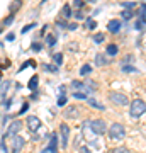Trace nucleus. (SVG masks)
<instances>
[{
    "instance_id": "f257e3e1",
    "label": "nucleus",
    "mask_w": 146,
    "mask_h": 153,
    "mask_svg": "<svg viewBox=\"0 0 146 153\" xmlns=\"http://www.w3.org/2000/svg\"><path fill=\"white\" fill-rule=\"evenodd\" d=\"M129 105H131L129 112H131V116H133L134 119H138V117H141V116L145 114L146 104H145V100H143V99H136V100H133Z\"/></svg>"
},
{
    "instance_id": "f03ea898",
    "label": "nucleus",
    "mask_w": 146,
    "mask_h": 153,
    "mask_svg": "<svg viewBox=\"0 0 146 153\" xmlns=\"http://www.w3.org/2000/svg\"><path fill=\"white\" fill-rule=\"evenodd\" d=\"M109 133V138L110 140H122L126 136V128L124 124H121V123H114L110 128L107 129Z\"/></svg>"
},
{
    "instance_id": "7ed1b4c3",
    "label": "nucleus",
    "mask_w": 146,
    "mask_h": 153,
    "mask_svg": "<svg viewBox=\"0 0 146 153\" xmlns=\"http://www.w3.org/2000/svg\"><path fill=\"white\" fill-rule=\"evenodd\" d=\"M88 126H90V131L95 133V134H105V133H107V124H105L104 119L88 121Z\"/></svg>"
},
{
    "instance_id": "20e7f679",
    "label": "nucleus",
    "mask_w": 146,
    "mask_h": 153,
    "mask_svg": "<svg viewBox=\"0 0 146 153\" xmlns=\"http://www.w3.org/2000/svg\"><path fill=\"white\" fill-rule=\"evenodd\" d=\"M22 129V121L21 119H14L10 123V126L7 128V133L4 134V138H12V136H16L17 133Z\"/></svg>"
},
{
    "instance_id": "39448f33",
    "label": "nucleus",
    "mask_w": 146,
    "mask_h": 153,
    "mask_svg": "<svg viewBox=\"0 0 146 153\" xmlns=\"http://www.w3.org/2000/svg\"><path fill=\"white\" fill-rule=\"evenodd\" d=\"M26 123H27V128H29V131L31 133H36L39 128L43 126V123H41V119H39L38 116H27Z\"/></svg>"
},
{
    "instance_id": "423d86ee",
    "label": "nucleus",
    "mask_w": 146,
    "mask_h": 153,
    "mask_svg": "<svg viewBox=\"0 0 146 153\" xmlns=\"http://www.w3.org/2000/svg\"><path fill=\"white\" fill-rule=\"evenodd\" d=\"M109 99L112 100L114 104H117V105L129 104V99L126 97L124 94H121V92H110V94H109Z\"/></svg>"
},
{
    "instance_id": "0eeeda50",
    "label": "nucleus",
    "mask_w": 146,
    "mask_h": 153,
    "mask_svg": "<svg viewBox=\"0 0 146 153\" xmlns=\"http://www.w3.org/2000/svg\"><path fill=\"white\" fill-rule=\"evenodd\" d=\"M60 134H61V146L68 148V138H70V128L68 124H60Z\"/></svg>"
},
{
    "instance_id": "6e6552de",
    "label": "nucleus",
    "mask_w": 146,
    "mask_h": 153,
    "mask_svg": "<svg viewBox=\"0 0 146 153\" xmlns=\"http://www.w3.org/2000/svg\"><path fill=\"white\" fill-rule=\"evenodd\" d=\"M24 138L16 134V136H12V153H19L24 148Z\"/></svg>"
},
{
    "instance_id": "1a4fd4ad",
    "label": "nucleus",
    "mask_w": 146,
    "mask_h": 153,
    "mask_svg": "<svg viewBox=\"0 0 146 153\" xmlns=\"http://www.w3.org/2000/svg\"><path fill=\"white\" fill-rule=\"evenodd\" d=\"M63 117H66V119H76V117H80V111H78V107H75V105L66 107V109L63 111Z\"/></svg>"
},
{
    "instance_id": "9d476101",
    "label": "nucleus",
    "mask_w": 146,
    "mask_h": 153,
    "mask_svg": "<svg viewBox=\"0 0 146 153\" xmlns=\"http://www.w3.org/2000/svg\"><path fill=\"white\" fill-rule=\"evenodd\" d=\"M58 136L56 134H53V138H51V143H49V146L48 148H44L41 153H56V150H58Z\"/></svg>"
},
{
    "instance_id": "9b49d317",
    "label": "nucleus",
    "mask_w": 146,
    "mask_h": 153,
    "mask_svg": "<svg viewBox=\"0 0 146 153\" xmlns=\"http://www.w3.org/2000/svg\"><path fill=\"white\" fill-rule=\"evenodd\" d=\"M121 26H122V22H121V21H117V19H112V21H109L107 29L110 31V33H119V31H121Z\"/></svg>"
},
{
    "instance_id": "f8f14e48",
    "label": "nucleus",
    "mask_w": 146,
    "mask_h": 153,
    "mask_svg": "<svg viewBox=\"0 0 146 153\" xmlns=\"http://www.w3.org/2000/svg\"><path fill=\"white\" fill-rule=\"evenodd\" d=\"M21 7H22V0H14L10 5H9V10H10V14L16 16V12L21 10Z\"/></svg>"
},
{
    "instance_id": "ddd939ff",
    "label": "nucleus",
    "mask_w": 146,
    "mask_h": 153,
    "mask_svg": "<svg viewBox=\"0 0 146 153\" xmlns=\"http://www.w3.org/2000/svg\"><path fill=\"white\" fill-rule=\"evenodd\" d=\"M109 61H107V58L102 55V53H97L95 55V65L97 66H104V65H107Z\"/></svg>"
},
{
    "instance_id": "4468645a",
    "label": "nucleus",
    "mask_w": 146,
    "mask_h": 153,
    "mask_svg": "<svg viewBox=\"0 0 146 153\" xmlns=\"http://www.w3.org/2000/svg\"><path fill=\"white\" fill-rule=\"evenodd\" d=\"M38 85H39V76L34 75L31 80H29V83H27V87H29V90H38Z\"/></svg>"
},
{
    "instance_id": "2eb2a0df",
    "label": "nucleus",
    "mask_w": 146,
    "mask_h": 153,
    "mask_svg": "<svg viewBox=\"0 0 146 153\" xmlns=\"http://www.w3.org/2000/svg\"><path fill=\"white\" fill-rule=\"evenodd\" d=\"M87 102L90 104V107H93V109H100V111H105V105L102 104H99L95 99H87Z\"/></svg>"
},
{
    "instance_id": "dca6fc26",
    "label": "nucleus",
    "mask_w": 146,
    "mask_h": 153,
    "mask_svg": "<svg viewBox=\"0 0 146 153\" xmlns=\"http://www.w3.org/2000/svg\"><path fill=\"white\" fill-rule=\"evenodd\" d=\"M117 53H119L117 44H109V46H107V55H109V56H116Z\"/></svg>"
},
{
    "instance_id": "f3484780",
    "label": "nucleus",
    "mask_w": 146,
    "mask_h": 153,
    "mask_svg": "<svg viewBox=\"0 0 146 153\" xmlns=\"http://www.w3.org/2000/svg\"><path fill=\"white\" fill-rule=\"evenodd\" d=\"M53 61H54V65H56V66H60L61 61H63V55H61V53H54V55H53Z\"/></svg>"
},
{
    "instance_id": "a211bd4d",
    "label": "nucleus",
    "mask_w": 146,
    "mask_h": 153,
    "mask_svg": "<svg viewBox=\"0 0 146 153\" xmlns=\"http://www.w3.org/2000/svg\"><path fill=\"white\" fill-rule=\"evenodd\" d=\"M122 71H127V73H138V68L136 66H131V65H122Z\"/></svg>"
},
{
    "instance_id": "6ab92c4d",
    "label": "nucleus",
    "mask_w": 146,
    "mask_h": 153,
    "mask_svg": "<svg viewBox=\"0 0 146 153\" xmlns=\"http://www.w3.org/2000/svg\"><path fill=\"white\" fill-rule=\"evenodd\" d=\"M90 71H92V66H90V65H83V66L80 68V75L85 76V75H88Z\"/></svg>"
},
{
    "instance_id": "aec40b11",
    "label": "nucleus",
    "mask_w": 146,
    "mask_h": 153,
    "mask_svg": "<svg viewBox=\"0 0 146 153\" xmlns=\"http://www.w3.org/2000/svg\"><path fill=\"white\" fill-rule=\"evenodd\" d=\"M110 153H133L129 150V148H126V146H117V148H114Z\"/></svg>"
},
{
    "instance_id": "412c9836",
    "label": "nucleus",
    "mask_w": 146,
    "mask_h": 153,
    "mask_svg": "<svg viewBox=\"0 0 146 153\" xmlns=\"http://www.w3.org/2000/svg\"><path fill=\"white\" fill-rule=\"evenodd\" d=\"M121 17L124 19V21H129L131 17H133V12H131V9H126V10L121 12Z\"/></svg>"
},
{
    "instance_id": "4be33fe9",
    "label": "nucleus",
    "mask_w": 146,
    "mask_h": 153,
    "mask_svg": "<svg viewBox=\"0 0 146 153\" xmlns=\"http://www.w3.org/2000/svg\"><path fill=\"white\" fill-rule=\"evenodd\" d=\"M71 97L73 99H82V100H87V99H88L85 92H73L71 94Z\"/></svg>"
},
{
    "instance_id": "5701e85b",
    "label": "nucleus",
    "mask_w": 146,
    "mask_h": 153,
    "mask_svg": "<svg viewBox=\"0 0 146 153\" xmlns=\"http://www.w3.org/2000/svg\"><path fill=\"white\" fill-rule=\"evenodd\" d=\"M14 19H16V16H14V14H10L9 17H5V19H4V26H10L12 22H14Z\"/></svg>"
},
{
    "instance_id": "b1692460",
    "label": "nucleus",
    "mask_w": 146,
    "mask_h": 153,
    "mask_svg": "<svg viewBox=\"0 0 146 153\" xmlns=\"http://www.w3.org/2000/svg\"><path fill=\"white\" fill-rule=\"evenodd\" d=\"M71 14H73V12H71L70 5H65V7H63V16H65L66 19H68V17H71Z\"/></svg>"
},
{
    "instance_id": "393cba45",
    "label": "nucleus",
    "mask_w": 146,
    "mask_h": 153,
    "mask_svg": "<svg viewBox=\"0 0 146 153\" xmlns=\"http://www.w3.org/2000/svg\"><path fill=\"white\" fill-rule=\"evenodd\" d=\"M27 66H36V61H34V60H27V61H24V65L21 66V70H24V68H27Z\"/></svg>"
},
{
    "instance_id": "a878e982",
    "label": "nucleus",
    "mask_w": 146,
    "mask_h": 153,
    "mask_svg": "<svg viewBox=\"0 0 146 153\" xmlns=\"http://www.w3.org/2000/svg\"><path fill=\"white\" fill-rule=\"evenodd\" d=\"M87 27L88 29H95L97 27V22L93 21V19H88V21H87Z\"/></svg>"
},
{
    "instance_id": "bb28decb",
    "label": "nucleus",
    "mask_w": 146,
    "mask_h": 153,
    "mask_svg": "<svg viewBox=\"0 0 146 153\" xmlns=\"http://www.w3.org/2000/svg\"><path fill=\"white\" fill-rule=\"evenodd\" d=\"M31 49H33V51H41V49H43V44L41 43H33L31 44Z\"/></svg>"
},
{
    "instance_id": "cd10ccee",
    "label": "nucleus",
    "mask_w": 146,
    "mask_h": 153,
    "mask_svg": "<svg viewBox=\"0 0 146 153\" xmlns=\"http://www.w3.org/2000/svg\"><path fill=\"white\" fill-rule=\"evenodd\" d=\"M46 43H48V46H54L56 44V38L54 36H48L46 38Z\"/></svg>"
},
{
    "instance_id": "c85d7f7f",
    "label": "nucleus",
    "mask_w": 146,
    "mask_h": 153,
    "mask_svg": "<svg viewBox=\"0 0 146 153\" xmlns=\"http://www.w3.org/2000/svg\"><path fill=\"white\" fill-rule=\"evenodd\" d=\"M43 68L46 71H58V66H56V65H44Z\"/></svg>"
},
{
    "instance_id": "c756f323",
    "label": "nucleus",
    "mask_w": 146,
    "mask_h": 153,
    "mask_svg": "<svg viewBox=\"0 0 146 153\" xmlns=\"http://www.w3.org/2000/svg\"><path fill=\"white\" fill-rule=\"evenodd\" d=\"M93 41H95V43H102V41H104V34L102 33L95 34V36H93Z\"/></svg>"
},
{
    "instance_id": "7c9ffc66",
    "label": "nucleus",
    "mask_w": 146,
    "mask_h": 153,
    "mask_svg": "<svg viewBox=\"0 0 146 153\" xmlns=\"http://www.w3.org/2000/svg\"><path fill=\"white\" fill-rule=\"evenodd\" d=\"M33 27H36V24H34V22H31V24H27L26 27L22 29V33L26 34V33H27V31H31V29H33Z\"/></svg>"
},
{
    "instance_id": "2f4dec72",
    "label": "nucleus",
    "mask_w": 146,
    "mask_h": 153,
    "mask_svg": "<svg viewBox=\"0 0 146 153\" xmlns=\"http://www.w3.org/2000/svg\"><path fill=\"white\" fill-rule=\"evenodd\" d=\"M65 104H66V97H65V95H61V97L58 99V105H61V107H63Z\"/></svg>"
},
{
    "instance_id": "473e14b6",
    "label": "nucleus",
    "mask_w": 146,
    "mask_h": 153,
    "mask_svg": "<svg viewBox=\"0 0 146 153\" xmlns=\"http://www.w3.org/2000/svg\"><path fill=\"white\" fill-rule=\"evenodd\" d=\"M73 7L80 9V7H83V2H82V0H75V2H73Z\"/></svg>"
},
{
    "instance_id": "72a5a7b5",
    "label": "nucleus",
    "mask_w": 146,
    "mask_h": 153,
    "mask_svg": "<svg viewBox=\"0 0 146 153\" xmlns=\"http://www.w3.org/2000/svg\"><path fill=\"white\" fill-rule=\"evenodd\" d=\"M122 5H124L126 9H131V7H136V2H127V4H126V2H124Z\"/></svg>"
},
{
    "instance_id": "f704fd0d",
    "label": "nucleus",
    "mask_w": 146,
    "mask_h": 153,
    "mask_svg": "<svg viewBox=\"0 0 146 153\" xmlns=\"http://www.w3.org/2000/svg\"><path fill=\"white\" fill-rule=\"evenodd\" d=\"M80 153H90V152H88V148H87V146H82L80 148Z\"/></svg>"
},
{
    "instance_id": "c9c22d12",
    "label": "nucleus",
    "mask_w": 146,
    "mask_h": 153,
    "mask_svg": "<svg viewBox=\"0 0 146 153\" xmlns=\"http://www.w3.org/2000/svg\"><path fill=\"white\" fill-rule=\"evenodd\" d=\"M75 17H76V19H83V12H76Z\"/></svg>"
},
{
    "instance_id": "e433bc0d",
    "label": "nucleus",
    "mask_w": 146,
    "mask_h": 153,
    "mask_svg": "<svg viewBox=\"0 0 146 153\" xmlns=\"http://www.w3.org/2000/svg\"><path fill=\"white\" fill-rule=\"evenodd\" d=\"M26 111H27V104H24V105H22V109H21V114H24Z\"/></svg>"
},
{
    "instance_id": "4c0bfd02",
    "label": "nucleus",
    "mask_w": 146,
    "mask_h": 153,
    "mask_svg": "<svg viewBox=\"0 0 146 153\" xmlns=\"http://www.w3.org/2000/svg\"><path fill=\"white\" fill-rule=\"evenodd\" d=\"M14 38H16V34H9V36H7V39H9V41H14Z\"/></svg>"
},
{
    "instance_id": "58836bf2",
    "label": "nucleus",
    "mask_w": 146,
    "mask_h": 153,
    "mask_svg": "<svg viewBox=\"0 0 146 153\" xmlns=\"http://www.w3.org/2000/svg\"><path fill=\"white\" fill-rule=\"evenodd\" d=\"M68 29H76V24H68Z\"/></svg>"
},
{
    "instance_id": "ea45409f",
    "label": "nucleus",
    "mask_w": 146,
    "mask_h": 153,
    "mask_svg": "<svg viewBox=\"0 0 146 153\" xmlns=\"http://www.w3.org/2000/svg\"><path fill=\"white\" fill-rule=\"evenodd\" d=\"M4 33V26H0V34Z\"/></svg>"
},
{
    "instance_id": "a19ab883",
    "label": "nucleus",
    "mask_w": 146,
    "mask_h": 153,
    "mask_svg": "<svg viewBox=\"0 0 146 153\" xmlns=\"http://www.w3.org/2000/svg\"><path fill=\"white\" fill-rule=\"evenodd\" d=\"M87 2H95V0H87Z\"/></svg>"
},
{
    "instance_id": "79ce46f5",
    "label": "nucleus",
    "mask_w": 146,
    "mask_h": 153,
    "mask_svg": "<svg viewBox=\"0 0 146 153\" xmlns=\"http://www.w3.org/2000/svg\"><path fill=\"white\" fill-rule=\"evenodd\" d=\"M0 87H2V80H0Z\"/></svg>"
},
{
    "instance_id": "37998d69",
    "label": "nucleus",
    "mask_w": 146,
    "mask_h": 153,
    "mask_svg": "<svg viewBox=\"0 0 146 153\" xmlns=\"http://www.w3.org/2000/svg\"><path fill=\"white\" fill-rule=\"evenodd\" d=\"M0 119H2V112H0Z\"/></svg>"
}]
</instances>
